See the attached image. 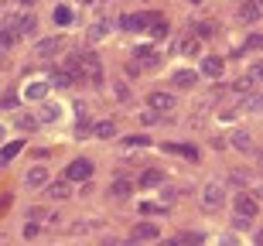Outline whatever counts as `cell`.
I'll return each mask as SVG.
<instances>
[{
	"mask_svg": "<svg viewBox=\"0 0 263 246\" xmlns=\"http://www.w3.org/2000/svg\"><path fill=\"white\" fill-rule=\"evenodd\" d=\"M79 75L89 82V86H103V65H99V59L92 55V51H82L79 55Z\"/></svg>",
	"mask_w": 263,
	"mask_h": 246,
	"instance_id": "cell-1",
	"label": "cell"
},
{
	"mask_svg": "<svg viewBox=\"0 0 263 246\" xmlns=\"http://www.w3.org/2000/svg\"><path fill=\"white\" fill-rule=\"evenodd\" d=\"M222 202H226V188L219 185V181H209V185L202 188V209L205 212H215Z\"/></svg>",
	"mask_w": 263,
	"mask_h": 246,
	"instance_id": "cell-2",
	"label": "cell"
},
{
	"mask_svg": "<svg viewBox=\"0 0 263 246\" xmlns=\"http://www.w3.org/2000/svg\"><path fill=\"white\" fill-rule=\"evenodd\" d=\"M65 51V38H45V41H38L34 45V59H55V55H62Z\"/></svg>",
	"mask_w": 263,
	"mask_h": 246,
	"instance_id": "cell-3",
	"label": "cell"
},
{
	"mask_svg": "<svg viewBox=\"0 0 263 246\" xmlns=\"http://www.w3.org/2000/svg\"><path fill=\"white\" fill-rule=\"evenodd\" d=\"M233 212H236V216H246V219H256V212H260V205H256V198L250 195V192H236Z\"/></svg>",
	"mask_w": 263,
	"mask_h": 246,
	"instance_id": "cell-4",
	"label": "cell"
},
{
	"mask_svg": "<svg viewBox=\"0 0 263 246\" xmlns=\"http://www.w3.org/2000/svg\"><path fill=\"white\" fill-rule=\"evenodd\" d=\"M89 175H92V161L89 158H76L65 167V181H89Z\"/></svg>",
	"mask_w": 263,
	"mask_h": 246,
	"instance_id": "cell-5",
	"label": "cell"
},
{
	"mask_svg": "<svg viewBox=\"0 0 263 246\" xmlns=\"http://www.w3.org/2000/svg\"><path fill=\"white\" fill-rule=\"evenodd\" d=\"M134 65H137V69H161V51H157V48H147V45H144V48H137L134 51Z\"/></svg>",
	"mask_w": 263,
	"mask_h": 246,
	"instance_id": "cell-6",
	"label": "cell"
},
{
	"mask_svg": "<svg viewBox=\"0 0 263 246\" xmlns=\"http://www.w3.org/2000/svg\"><path fill=\"white\" fill-rule=\"evenodd\" d=\"M147 106L154 109V113H171V109L178 106V99L171 96V92H151V96H147Z\"/></svg>",
	"mask_w": 263,
	"mask_h": 246,
	"instance_id": "cell-7",
	"label": "cell"
},
{
	"mask_svg": "<svg viewBox=\"0 0 263 246\" xmlns=\"http://www.w3.org/2000/svg\"><path fill=\"white\" fill-rule=\"evenodd\" d=\"M222 72H226V65H222V59H215V55H205L202 65H198V75H205V79H219Z\"/></svg>",
	"mask_w": 263,
	"mask_h": 246,
	"instance_id": "cell-8",
	"label": "cell"
},
{
	"mask_svg": "<svg viewBox=\"0 0 263 246\" xmlns=\"http://www.w3.org/2000/svg\"><path fill=\"white\" fill-rule=\"evenodd\" d=\"M48 167H41V164H34V167H28V175H24V185L28 188H45L48 185Z\"/></svg>",
	"mask_w": 263,
	"mask_h": 246,
	"instance_id": "cell-9",
	"label": "cell"
},
{
	"mask_svg": "<svg viewBox=\"0 0 263 246\" xmlns=\"http://www.w3.org/2000/svg\"><path fill=\"white\" fill-rule=\"evenodd\" d=\"M151 14H123V21H120V28L123 31H140V28H151Z\"/></svg>",
	"mask_w": 263,
	"mask_h": 246,
	"instance_id": "cell-10",
	"label": "cell"
},
{
	"mask_svg": "<svg viewBox=\"0 0 263 246\" xmlns=\"http://www.w3.org/2000/svg\"><path fill=\"white\" fill-rule=\"evenodd\" d=\"M48 82L45 79H34V82H28V86H24V92H21V96L24 99H41V103H45V99H48Z\"/></svg>",
	"mask_w": 263,
	"mask_h": 246,
	"instance_id": "cell-11",
	"label": "cell"
},
{
	"mask_svg": "<svg viewBox=\"0 0 263 246\" xmlns=\"http://www.w3.org/2000/svg\"><path fill=\"white\" fill-rule=\"evenodd\" d=\"M34 28H38V17H34V14H17V17H14V24H10V31H14V34H31Z\"/></svg>",
	"mask_w": 263,
	"mask_h": 246,
	"instance_id": "cell-12",
	"label": "cell"
},
{
	"mask_svg": "<svg viewBox=\"0 0 263 246\" xmlns=\"http://www.w3.org/2000/svg\"><path fill=\"white\" fill-rule=\"evenodd\" d=\"M34 117H38V123H55V120H62V106L51 103V99H45L41 103V113H34Z\"/></svg>",
	"mask_w": 263,
	"mask_h": 246,
	"instance_id": "cell-13",
	"label": "cell"
},
{
	"mask_svg": "<svg viewBox=\"0 0 263 246\" xmlns=\"http://www.w3.org/2000/svg\"><path fill=\"white\" fill-rule=\"evenodd\" d=\"M236 17L246 21V24H253V21L260 17V4H256V0H243V4L236 7Z\"/></svg>",
	"mask_w": 263,
	"mask_h": 246,
	"instance_id": "cell-14",
	"label": "cell"
},
{
	"mask_svg": "<svg viewBox=\"0 0 263 246\" xmlns=\"http://www.w3.org/2000/svg\"><path fill=\"white\" fill-rule=\"evenodd\" d=\"M157 236H161L157 222H137L134 226V239H157Z\"/></svg>",
	"mask_w": 263,
	"mask_h": 246,
	"instance_id": "cell-15",
	"label": "cell"
},
{
	"mask_svg": "<svg viewBox=\"0 0 263 246\" xmlns=\"http://www.w3.org/2000/svg\"><path fill=\"white\" fill-rule=\"evenodd\" d=\"M45 192H48V198H68L72 195V181H48V185H45Z\"/></svg>",
	"mask_w": 263,
	"mask_h": 246,
	"instance_id": "cell-16",
	"label": "cell"
},
{
	"mask_svg": "<svg viewBox=\"0 0 263 246\" xmlns=\"http://www.w3.org/2000/svg\"><path fill=\"white\" fill-rule=\"evenodd\" d=\"M171 82L175 86H181V89H192L198 82V72H192V69H178L175 75H171Z\"/></svg>",
	"mask_w": 263,
	"mask_h": 246,
	"instance_id": "cell-17",
	"label": "cell"
},
{
	"mask_svg": "<svg viewBox=\"0 0 263 246\" xmlns=\"http://www.w3.org/2000/svg\"><path fill=\"white\" fill-rule=\"evenodd\" d=\"M229 140H233V147H239V150H253V134H246V130H236Z\"/></svg>",
	"mask_w": 263,
	"mask_h": 246,
	"instance_id": "cell-18",
	"label": "cell"
},
{
	"mask_svg": "<svg viewBox=\"0 0 263 246\" xmlns=\"http://www.w3.org/2000/svg\"><path fill=\"white\" fill-rule=\"evenodd\" d=\"M14 123H17V130H38L41 127L34 113H17V117H14Z\"/></svg>",
	"mask_w": 263,
	"mask_h": 246,
	"instance_id": "cell-19",
	"label": "cell"
},
{
	"mask_svg": "<svg viewBox=\"0 0 263 246\" xmlns=\"http://www.w3.org/2000/svg\"><path fill=\"white\" fill-rule=\"evenodd\" d=\"M175 51H178V55H195V51H198V38H181V41H175Z\"/></svg>",
	"mask_w": 263,
	"mask_h": 246,
	"instance_id": "cell-20",
	"label": "cell"
},
{
	"mask_svg": "<svg viewBox=\"0 0 263 246\" xmlns=\"http://www.w3.org/2000/svg\"><path fill=\"white\" fill-rule=\"evenodd\" d=\"M109 34V21H96L92 28H89V41H103Z\"/></svg>",
	"mask_w": 263,
	"mask_h": 246,
	"instance_id": "cell-21",
	"label": "cell"
},
{
	"mask_svg": "<svg viewBox=\"0 0 263 246\" xmlns=\"http://www.w3.org/2000/svg\"><path fill=\"white\" fill-rule=\"evenodd\" d=\"M92 134H96V137H113V134H117V123H113V120H99L96 127H92Z\"/></svg>",
	"mask_w": 263,
	"mask_h": 246,
	"instance_id": "cell-22",
	"label": "cell"
},
{
	"mask_svg": "<svg viewBox=\"0 0 263 246\" xmlns=\"http://www.w3.org/2000/svg\"><path fill=\"white\" fill-rule=\"evenodd\" d=\"M109 192H113V198H127L130 192H134V185H130V181H123V178H117V181H113V188H109Z\"/></svg>",
	"mask_w": 263,
	"mask_h": 246,
	"instance_id": "cell-23",
	"label": "cell"
},
{
	"mask_svg": "<svg viewBox=\"0 0 263 246\" xmlns=\"http://www.w3.org/2000/svg\"><path fill=\"white\" fill-rule=\"evenodd\" d=\"M21 147H24V144H21V140H14V144H7V147L0 150V161H4V164H7L10 158H17V154H21Z\"/></svg>",
	"mask_w": 263,
	"mask_h": 246,
	"instance_id": "cell-24",
	"label": "cell"
},
{
	"mask_svg": "<svg viewBox=\"0 0 263 246\" xmlns=\"http://www.w3.org/2000/svg\"><path fill=\"white\" fill-rule=\"evenodd\" d=\"M14 41H17V34H14V31H10V28H0V51H7Z\"/></svg>",
	"mask_w": 263,
	"mask_h": 246,
	"instance_id": "cell-25",
	"label": "cell"
},
{
	"mask_svg": "<svg viewBox=\"0 0 263 246\" xmlns=\"http://www.w3.org/2000/svg\"><path fill=\"white\" fill-rule=\"evenodd\" d=\"M140 181H144V188H154V185H161V181H164V175H161V171H144V178H140Z\"/></svg>",
	"mask_w": 263,
	"mask_h": 246,
	"instance_id": "cell-26",
	"label": "cell"
},
{
	"mask_svg": "<svg viewBox=\"0 0 263 246\" xmlns=\"http://www.w3.org/2000/svg\"><path fill=\"white\" fill-rule=\"evenodd\" d=\"M151 38H167V24H164L161 17L151 21Z\"/></svg>",
	"mask_w": 263,
	"mask_h": 246,
	"instance_id": "cell-27",
	"label": "cell"
},
{
	"mask_svg": "<svg viewBox=\"0 0 263 246\" xmlns=\"http://www.w3.org/2000/svg\"><path fill=\"white\" fill-rule=\"evenodd\" d=\"M212 34H215V24H212V21H202V24L195 28V38H212Z\"/></svg>",
	"mask_w": 263,
	"mask_h": 246,
	"instance_id": "cell-28",
	"label": "cell"
},
{
	"mask_svg": "<svg viewBox=\"0 0 263 246\" xmlns=\"http://www.w3.org/2000/svg\"><path fill=\"white\" fill-rule=\"evenodd\" d=\"M51 82H55V86H62V89H72V86H76V82H72V79H68V75H65V72H59V69H55V72H51Z\"/></svg>",
	"mask_w": 263,
	"mask_h": 246,
	"instance_id": "cell-29",
	"label": "cell"
},
{
	"mask_svg": "<svg viewBox=\"0 0 263 246\" xmlns=\"http://www.w3.org/2000/svg\"><path fill=\"white\" fill-rule=\"evenodd\" d=\"M233 222H236V233H246V229H253V219L236 216V212H233Z\"/></svg>",
	"mask_w": 263,
	"mask_h": 246,
	"instance_id": "cell-30",
	"label": "cell"
},
{
	"mask_svg": "<svg viewBox=\"0 0 263 246\" xmlns=\"http://www.w3.org/2000/svg\"><path fill=\"white\" fill-rule=\"evenodd\" d=\"M89 229H96V222H92V219H86V222H76V226H72V236H82V233H89Z\"/></svg>",
	"mask_w": 263,
	"mask_h": 246,
	"instance_id": "cell-31",
	"label": "cell"
},
{
	"mask_svg": "<svg viewBox=\"0 0 263 246\" xmlns=\"http://www.w3.org/2000/svg\"><path fill=\"white\" fill-rule=\"evenodd\" d=\"M147 144H151L147 137H127V140H123V150H127V147H147Z\"/></svg>",
	"mask_w": 263,
	"mask_h": 246,
	"instance_id": "cell-32",
	"label": "cell"
},
{
	"mask_svg": "<svg viewBox=\"0 0 263 246\" xmlns=\"http://www.w3.org/2000/svg\"><path fill=\"white\" fill-rule=\"evenodd\" d=\"M55 21H59V24H68V21H72V10H68V7H59V10H55Z\"/></svg>",
	"mask_w": 263,
	"mask_h": 246,
	"instance_id": "cell-33",
	"label": "cell"
},
{
	"mask_svg": "<svg viewBox=\"0 0 263 246\" xmlns=\"http://www.w3.org/2000/svg\"><path fill=\"white\" fill-rule=\"evenodd\" d=\"M219 246H243V243H239V236H233V233H226V236L219 239Z\"/></svg>",
	"mask_w": 263,
	"mask_h": 246,
	"instance_id": "cell-34",
	"label": "cell"
},
{
	"mask_svg": "<svg viewBox=\"0 0 263 246\" xmlns=\"http://www.w3.org/2000/svg\"><path fill=\"white\" fill-rule=\"evenodd\" d=\"M38 233H41V226H38V222H28V226H24V236H28V239H34Z\"/></svg>",
	"mask_w": 263,
	"mask_h": 246,
	"instance_id": "cell-35",
	"label": "cell"
},
{
	"mask_svg": "<svg viewBox=\"0 0 263 246\" xmlns=\"http://www.w3.org/2000/svg\"><path fill=\"white\" fill-rule=\"evenodd\" d=\"M175 198H178V188L167 185V188H164V202H175Z\"/></svg>",
	"mask_w": 263,
	"mask_h": 246,
	"instance_id": "cell-36",
	"label": "cell"
},
{
	"mask_svg": "<svg viewBox=\"0 0 263 246\" xmlns=\"http://www.w3.org/2000/svg\"><path fill=\"white\" fill-rule=\"evenodd\" d=\"M14 103H17V92H7V96L0 99V106H14Z\"/></svg>",
	"mask_w": 263,
	"mask_h": 246,
	"instance_id": "cell-37",
	"label": "cell"
},
{
	"mask_svg": "<svg viewBox=\"0 0 263 246\" xmlns=\"http://www.w3.org/2000/svg\"><path fill=\"white\" fill-rule=\"evenodd\" d=\"M14 4H21V7H31V4H34V0H14Z\"/></svg>",
	"mask_w": 263,
	"mask_h": 246,
	"instance_id": "cell-38",
	"label": "cell"
},
{
	"mask_svg": "<svg viewBox=\"0 0 263 246\" xmlns=\"http://www.w3.org/2000/svg\"><path fill=\"white\" fill-rule=\"evenodd\" d=\"M4 137H7V130H4V123H0V140H4Z\"/></svg>",
	"mask_w": 263,
	"mask_h": 246,
	"instance_id": "cell-39",
	"label": "cell"
},
{
	"mask_svg": "<svg viewBox=\"0 0 263 246\" xmlns=\"http://www.w3.org/2000/svg\"><path fill=\"white\" fill-rule=\"evenodd\" d=\"M164 246H181V243H164Z\"/></svg>",
	"mask_w": 263,
	"mask_h": 246,
	"instance_id": "cell-40",
	"label": "cell"
},
{
	"mask_svg": "<svg viewBox=\"0 0 263 246\" xmlns=\"http://www.w3.org/2000/svg\"><path fill=\"white\" fill-rule=\"evenodd\" d=\"M79 4H92V0H79Z\"/></svg>",
	"mask_w": 263,
	"mask_h": 246,
	"instance_id": "cell-41",
	"label": "cell"
}]
</instances>
